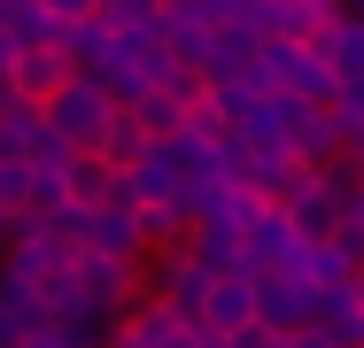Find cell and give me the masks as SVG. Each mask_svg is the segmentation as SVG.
Listing matches in <instances>:
<instances>
[{
	"mask_svg": "<svg viewBox=\"0 0 364 348\" xmlns=\"http://www.w3.org/2000/svg\"><path fill=\"white\" fill-rule=\"evenodd\" d=\"M109 109H117V101H109V93H101V85L77 70V77H63V93H55L39 116H47V132H55V139L93 147V139H101V124H109Z\"/></svg>",
	"mask_w": 364,
	"mask_h": 348,
	"instance_id": "7a4b0ae2",
	"label": "cell"
},
{
	"mask_svg": "<svg viewBox=\"0 0 364 348\" xmlns=\"http://www.w3.org/2000/svg\"><path fill=\"white\" fill-rule=\"evenodd\" d=\"M333 8H341V0H333Z\"/></svg>",
	"mask_w": 364,
	"mask_h": 348,
	"instance_id": "8fae6325",
	"label": "cell"
},
{
	"mask_svg": "<svg viewBox=\"0 0 364 348\" xmlns=\"http://www.w3.org/2000/svg\"><path fill=\"white\" fill-rule=\"evenodd\" d=\"M124 109L140 116V132H147V139H171L178 124H186V109H178V93H163V85H155V93H140V101H124Z\"/></svg>",
	"mask_w": 364,
	"mask_h": 348,
	"instance_id": "ba28073f",
	"label": "cell"
},
{
	"mask_svg": "<svg viewBox=\"0 0 364 348\" xmlns=\"http://www.w3.org/2000/svg\"><path fill=\"white\" fill-rule=\"evenodd\" d=\"M31 8H39V16L55 23V31H70V23H85V16H93L101 0H31Z\"/></svg>",
	"mask_w": 364,
	"mask_h": 348,
	"instance_id": "9c48e42d",
	"label": "cell"
},
{
	"mask_svg": "<svg viewBox=\"0 0 364 348\" xmlns=\"http://www.w3.org/2000/svg\"><path fill=\"white\" fill-rule=\"evenodd\" d=\"M194 325L218 333V341H225V333H240V325H256V278H248V271H210Z\"/></svg>",
	"mask_w": 364,
	"mask_h": 348,
	"instance_id": "3957f363",
	"label": "cell"
},
{
	"mask_svg": "<svg viewBox=\"0 0 364 348\" xmlns=\"http://www.w3.org/2000/svg\"><path fill=\"white\" fill-rule=\"evenodd\" d=\"M147 147H155V139L140 132V116H132V109H109V124H101V139H93L85 155H101L109 170H124V163H147Z\"/></svg>",
	"mask_w": 364,
	"mask_h": 348,
	"instance_id": "8992f818",
	"label": "cell"
},
{
	"mask_svg": "<svg viewBox=\"0 0 364 348\" xmlns=\"http://www.w3.org/2000/svg\"><path fill=\"white\" fill-rule=\"evenodd\" d=\"M109 186H117V170H109L101 155H85V147H77L70 163H63V178H55V194H63V209H77V217H93V209L109 202Z\"/></svg>",
	"mask_w": 364,
	"mask_h": 348,
	"instance_id": "5b68a950",
	"label": "cell"
},
{
	"mask_svg": "<svg viewBox=\"0 0 364 348\" xmlns=\"http://www.w3.org/2000/svg\"><path fill=\"white\" fill-rule=\"evenodd\" d=\"M310 286L302 278H287V271H256V325L272 333V341H287V333H302L310 325Z\"/></svg>",
	"mask_w": 364,
	"mask_h": 348,
	"instance_id": "277c9868",
	"label": "cell"
},
{
	"mask_svg": "<svg viewBox=\"0 0 364 348\" xmlns=\"http://www.w3.org/2000/svg\"><path fill=\"white\" fill-rule=\"evenodd\" d=\"M63 77H77V62L63 55V31L55 39H39V47H16V62H8V93H16V109H47L55 93H63Z\"/></svg>",
	"mask_w": 364,
	"mask_h": 348,
	"instance_id": "6da1fadb",
	"label": "cell"
},
{
	"mask_svg": "<svg viewBox=\"0 0 364 348\" xmlns=\"http://www.w3.org/2000/svg\"><path fill=\"white\" fill-rule=\"evenodd\" d=\"M16 47H23V39H16L8 23H0V77H8V62H16Z\"/></svg>",
	"mask_w": 364,
	"mask_h": 348,
	"instance_id": "30bf717a",
	"label": "cell"
},
{
	"mask_svg": "<svg viewBox=\"0 0 364 348\" xmlns=\"http://www.w3.org/2000/svg\"><path fill=\"white\" fill-rule=\"evenodd\" d=\"M333 16H341L333 0H287V8H272V39H279V47H310Z\"/></svg>",
	"mask_w": 364,
	"mask_h": 348,
	"instance_id": "52a82bcc",
	"label": "cell"
}]
</instances>
